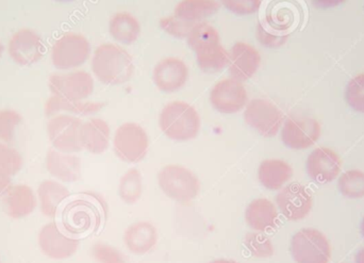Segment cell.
Here are the masks:
<instances>
[{"mask_svg":"<svg viewBox=\"0 0 364 263\" xmlns=\"http://www.w3.org/2000/svg\"><path fill=\"white\" fill-rule=\"evenodd\" d=\"M220 41L218 31L205 23H197L188 34V46L196 53L198 68L207 74H215L228 65L229 53Z\"/></svg>","mask_w":364,"mask_h":263,"instance_id":"cell-1","label":"cell"},{"mask_svg":"<svg viewBox=\"0 0 364 263\" xmlns=\"http://www.w3.org/2000/svg\"><path fill=\"white\" fill-rule=\"evenodd\" d=\"M134 68L132 55L117 45H100L92 60L94 74L106 85L127 82L134 75Z\"/></svg>","mask_w":364,"mask_h":263,"instance_id":"cell-2","label":"cell"},{"mask_svg":"<svg viewBox=\"0 0 364 263\" xmlns=\"http://www.w3.org/2000/svg\"><path fill=\"white\" fill-rule=\"evenodd\" d=\"M160 127L172 140H192L200 129V119L191 104L183 102H170L160 115Z\"/></svg>","mask_w":364,"mask_h":263,"instance_id":"cell-3","label":"cell"},{"mask_svg":"<svg viewBox=\"0 0 364 263\" xmlns=\"http://www.w3.org/2000/svg\"><path fill=\"white\" fill-rule=\"evenodd\" d=\"M104 215L98 203L87 198H78L65 205L61 213V223L66 232L82 236L96 232Z\"/></svg>","mask_w":364,"mask_h":263,"instance_id":"cell-4","label":"cell"},{"mask_svg":"<svg viewBox=\"0 0 364 263\" xmlns=\"http://www.w3.org/2000/svg\"><path fill=\"white\" fill-rule=\"evenodd\" d=\"M291 254L296 263H328L331 245L323 232L314 228H304L293 236Z\"/></svg>","mask_w":364,"mask_h":263,"instance_id":"cell-5","label":"cell"},{"mask_svg":"<svg viewBox=\"0 0 364 263\" xmlns=\"http://www.w3.org/2000/svg\"><path fill=\"white\" fill-rule=\"evenodd\" d=\"M162 191L179 203H190L198 195L200 183L188 168L181 166H168L158 175Z\"/></svg>","mask_w":364,"mask_h":263,"instance_id":"cell-6","label":"cell"},{"mask_svg":"<svg viewBox=\"0 0 364 263\" xmlns=\"http://www.w3.org/2000/svg\"><path fill=\"white\" fill-rule=\"evenodd\" d=\"M91 46L89 41L80 34L68 33L53 44L51 61L58 70L79 68L89 59Z\"/></svg>","mask_w":364,"mask_h":263,"instance_id":"cell-7","label":"cell"},{"mask_svg":"<svg viewBox=\"0 0 364 263\" xmlns=\"http://www.w3.org/2000/svg\"><path fill=\"white\" fill-rule=\"evenodd\" d=\"M149 145V136L138 124L126 123L117 130L114 151L123 161L129 163L141 161L146 156Z\"/></svg>","mask_w":364,"mask_h":263,"instance_id":"cell-8","label":"cell"},{"mask_svg":"<svg viewBox=\"0 0 364 263\" xmlns=\"http://www.w3.org/2000/svg\"><path fill=\"white\" fill-rule=\"evenodd\" d=\"M81 119L61 114L49 119L47 134L51 144L61 153H78L82 151L80 143Z\"/></svg>","mask_w":364,"mask_h":263,"instance_id":"cell-9","label":"cell"},{"mask_svg":"<svg viewBox=\"0 0 364 263\" xmlns=\"http://www.w3.org/2000/svg\"><path fill=\"white\" fill-rule=\"evenodd\" d=\"M322 134L320 123L314 117H290L284 122L282 140L289 149L303 151L314 146Z\"/></svg>","mask_w":364,"mask_h":263,"instance_id":"cell-10","label":"cell"},{"mask_svg":"<svg viewBox=\"0 0 364 263\" xmlns=\"http://www.w3.org/2000/svg\"><path fill=\"white\" fill-rule=\"evenodd\" d=\"M246 123L265 138H273L284 123L282 111L269 100H252L246 107Z\"/></svg>","mask_w":364,"mask_h":263,"instance_id":"cell-11","label":"cell"},{"mask_svg":"<svg viewBox=\"0 0 364 263\" xmlns=\"http://www.w3.org/2000/svg\"><path fill=\"white\" fill-rule=\"evenodd\" d=\"M49 89L53 95L81 102L93 93L94 80L91 75L85 70L53 74L49 78Z\"/></svg>","mask_w":364,"mask_h":263,"instance_id":"cell-12","label":"cell"},{"mask_svg":"<svg viewBox=\"0 0 364 263\" xmlns=\"http://www.w3.org/2000/svg\"><path fill=\"white\" fill-rule=\"evenodd\" d=\"M8 49L13 61L21 66L33 65L46 51L42 38L31 29H21L13 34Z\"/></svg>","mask_w":364,"mask_h":263,"instance_id":"cell-13","label":"cell"},{"mask_svg":"<svg viewBox=\"0 0 364 263\" xmlns=\"http://www.w3.org/2000/svg\"><path fill=\"white\" fill-rule=\"evenodd\" d=\"M276 203L289 221L305 219L312 209L314 198L309 190L301 183L286 186L276 196Z\"/></svg>","mask_w":364,"mask_h":263,"instance_id":"cell-14","label":"cell"},{"mask_svg":"<svg viewBox=\"0 0 364 263\" xmlns=\"http://www.w3.org/2000/svg\"><path fill=\"white\" fill-rule=\"evenodd\" d=\"M210 100L218 112L232 114L244 108L247 102V93L240 81L225 79L214 85L210 94Z\"/></svg>","mask_w":364,"mask_h":263,"instance_id":"cell-15","label":"cell"},{"mask_svg":"<svg viewBox=\"0 0 364 263\" xmlns=\"http://www.w3.org/2000/svg\"><path fill=\"white\" fill-rule=\"evenodd\" d=\"M306 168L312 181L318 183H328L339 176L342 160L333 149L318 147L308 156Z\"/></svg>","mask_w":364,"mask_h":263,"instance_id":"cell-16","label":"cell"},{"mask_svg":"<svg viewBox=\"0 0 364 263\" xmlns=\"http://www.w3.org/2000/svg\"><path fill=\"white\" fill-rule=\"evenodd\" d=\"M38 245L43 253L49 258L66 259L76 253L79 240L62 234L57 224L49 223L40 230Z\"/></svg>","mask_w":364,"mask_h":263,"instance_id":"cell-17","label":"cell"},{"mask_svg":"<svg viewBox=\"0 0 364 263\" xmlns=\"http://www.w3.org/2000/svg\"><path fill=\"white\" fill-rule=\"evenodd\" d=\"M261 64V55L252 45L237 43L229 53V73L235 80L243 82L252 78Z\"/></svg>","mask_w":364,"mask_h":263,"instance_id":"cell-18","label":"cell"},{"mask_svg":"<svg viewBox=\"0 0 364 263\" xmlns=\"http://www.w3.org/2000/svg\"><path fill=\"white\" fill-rule=\"evenodd\" d=\"M188 68L177 58H166L156 65L154 81L158 89L166 93H174L186 85Z\"/></svg>","mask_w":364,"mask_h":263,"instance_id":"cell-19","label":"cell"},{"mask_svg":"<svg viewBox=\"0 0 364 263\" xmlns=\"http://www.w3.org/2000/svg\"><path fill=\"white\" fill-rule=\"evenodd\" d=\"M2 205L11 218L23 219L33 213L36 207V198L29 186H13L4 192Z\"/></svg>","mask_w":364,"mask_h":263,"instance_id":"cell-20","label":"cell"},{"mask_svg":"<svg viewBox=\"0 0 364 263\" xmlns=\"http://www.w3.org/2000/svg\"><path fill=\"white\" fill-rule=\"evenodd\" d=\"M48 172L64 183H74L80 178L81 161L78 157L49 149L46 157Z\"/></svg>","mask_w":364,"mask_h":263,"instance_id":"cell-21","label":"cell"},{"mask_svg":"<svg viewBox=\"0 0 364 263\" xmlns=\"http://www.w3.org/2000/svg\"><path fill=\"white\" fill-rule=\"evenodd\" d=\"M110 140V128L100 119H92L82 124L80 129V143L82 149L92 154L106 151Z\"/></svg>","mask_w":364,"mask_h":263,"instance_id":"cell-22","label":"cell"},{"mask_svg":"<svg viewBox=\"0 0 364 263\" xmlns=\"http://www.w3.org/2000/svg\"><path fill=\"white\" fill-rule=\"evenodd\" d=\"M245 219L252 230L267 232L273 230L277 224V209L271 200L259 198L248 205Z\"/></svg>","mask_w":364,"mask_h":263,"instance_id":"cell-23","label":"cell"},{"mask_svg":"<svg viewBox=\"0 0 364 263\" xmlns=\"http://www.w3.org/2000/svg\"><path fill=\"white\" fill-rule=\"evenodd\" d=\"M124 240L132 253L144 255L157 243V230L149 222H138L127 228Z\"/></svg>","mask_w":364,"mask_h":263,"instance_id":"cell-24","label":"cell"},{"mask_svg":"<svg viewBox=\"0 0 364 263\" xmlns=\"http://www.w3.org/2000/svg\"><path fill=\"white\" fill-rule=\"evenodd\" d=\"M292 176L293 168L284 160H264L259 166L258 178L261 185L272 191L282 189Z\"/></svg>","mask_w":364,"mask_h":263,"instance_id":"cell-25","label":"cell"},{"mask_svg":"<svg viewBox=\"0 0 364 263\" xmlns=\"http://www.w3.org/2000/svg\"><path fill=\"white\" fill-rule=\"evenodd\" d=\"M38 193L41 210L48 218H55L60 205L70 196V192L64 186L53 181H43L38 187Z\"/></svg>","mask_w":364,"mask_h":263,"instance_id":"cell-26","label":"cell"},{"mask_svg":"<svg viewBox=\"0 0 364 263\" xmlns=\"http://www.w3.org/2000/svg\"><path fill=\"white\" fill-rule=\"evenodd\" d=\"M220 10L216 0H182L175 9V16L182 21L197 23Z\"/></svg>","mask_w":364,"mask_h":263,"instance_id":"cell-27","label":"cell"},{"mask_svg":"<svg viewBox=\"0 0 364 263\" xmlns=\"http://www.w3.org/2000/svg\"><path fill=\"white\" fill-rule=\"evenodd\" d=\"M109 31L117 42L129 45L138 40L141 26L129 13H117L111 18Z\"/></svg>","mask_w":364,"mask_h":263,"instance_id":"cell-28","label":"cell"},{"mask_svg":"<svg viewBox=\"0 0 364 263\" xmlns=\"http://www.w3.org/2000/svg\"><path fill=\"white\" fill-rule=\"evenodd\" d=\"M105 104L104 102H74L53 95L45 104V114L47 117H53L61 111H66L75 114L89 115L98 112Z\"/></svg>","mask_w":364,"mask_h":263,"instance_id":"cell-29","label":"cell"},{"mask_svg":"<svg viewBox=\"0 0 364 263\" xmlns=\"http://www.w3.org/2000/svg\"><path fill=\"white\" fill-rule=\"evenodd\" d=\"M338 189L344 198L350 200L364 198V172L360 170L344 172L338 181Z\"/></svg>","mask_w":364,"mask_h":263,"instance_id":"cell-30","label":"cell"},{"mask_svg":"<svg viewBox=\"0 0 364 263\" xmlns=\"http://www.w3.org/2000/svg\"><path fill=\"white\" fill-rule=\"evenodd\" d=\"M142 195V176L136 168L128 171L119 183V196L127 204H134Z\"/></svg>","mask_w":364,"mask_h":263,"instance_id":"cell-31","label":"cell"},{"mask_svg":"<svg viewBox=\"0 0 364 263\" xmlns=\"http://www.w3.org/2000/svg\"><path fill=\"white\" fill-rule=\"evenodd\" d=\"M344 100L350 108L364 114V73L348 81L344 90Z\"/></svg>","mask_w":364,"mask_h":263,"instance_id":"cell-32","label":"cell"},{"mask_svg":"<svg viewBox=\"0 0 364 263\" xmlns=\"http://www.w3.org/2000/svg\"><path fill=\"white\" fill-rule=\"evenodd\" d=\"M23 158L21 154L12 147L0 143V173L13 176L21 171Z\"/></svg>","mask_w":364,"mask_h":263,"instance_id":"cell-33","label":"cell"},{"mask_svg":"<svg viewBox=\"0 0 364 263\" xmlns=\"http://www.w3.org/2000/svg\"><path fill=\"white\" fill-rule=\"evenodd\" d=\"M245 247L254 257L269 258L274 255L273 245L264 235L256 232L246 235Z\"/></svg>","mask_w":364,"mask_h":263,"instance_id":"cell-34","label":"cell"},{"mask_svg":"<svg viewBox=\"0 0 364 263\" xmlns=\"http://www.w3.org/2000/svg\"><path fill=\"white\" fill-rule=\"evenodd\" d=\"M23 117L14 110H0V140L6 143L14 141L15 129Z\"/></svg>","mask_w":364,"mask_h":263,"instance_id":"cell-35","label":"cell"},{"mask_svg":"<svg viewBox=\"0 0 364 263\" xmlns=\"http://www.w3.org/2000/svg\"><path fill=\"white\" fill-rule=\"evenodd\" d=\"M197 23H198L182 21V19L177 18L176 16L168 17V18H164L160 21V25L164 31L178 38H188V34Z\"/></svg>","mask_w":364,"mask_h":263,"instance_id":"cell-36","label":"cell"},{"mask_svg":"<svg viewBox=\"0 0 364 263\" xmlns=\"http://www.w3.org/2000/svg\"><path fill=\"white\" fill-rule=\"evenodd\" d=\"M92 255L100 263H127L125 256L121 252L105 243L94 245Z\"/></svg>","mask_w":364,"mask_h":263,"instance_id":"cell-37","label":"cell"},{"mask_svg":"<svg viewBox=\"0 0 364 263\" xmlns=\"http://www.w3.org/2000/svg\"><path fill=\"white\" fill-rule=\"evenodd\" d=\"M222 4L233 14L245 16L258 12L261 0H222Z\"/></svg>","mask_w":364,"mask_h":263,"instance_id":"cell-38","label":"cell"},{"mask_svg":"<svg viewBox=\"0 0 364 263\" xmlns=\"http://www.w3.org/2000/svg\"><path fill=\"white\" fill-rule=\"evenodd\" d=\"M257 36H258L260 42L267 47L282 46L288 38V36H274V34L269 33V32L265 31L264 28L261 25H258Z\"/></svg>","mask_w":364,"mask_h":263,"instance_id":"cell-39","label":"cell"},{"mask_svg":"<svg viewBox=\"0 0 364 263\" xmlns=\"http://www.w3.org/2000/svg\"><path fill=\"white\" fill-rule=\"evenodd\" d=\"M346 0H311V4L318 10H328L346 4Z\"/></svg>","mask_w":364,"mask_h":263,"instance_id":"cell-40","label":"cell"},{"mask_svg":"<svg viewBox=\"0 0 364 263\" xmlns=\"http://www.w3.org/2000/svg\"><path fill=\"white\" fill-rule=\"evenodd\" d=\"M11 185V176L9 175L0 173V195L6 192V190L10 187Z\"/></svg>","mask_w":364,"mask_h":263,"instance_id":"cell-41","label":"cell"},{"mask_svg":"<svg viewBox=\"0 0 364 263\" xmlns=\"http://www.w3.org/2000/svg\"><path fill=\"white\" fill-rule=\"evenodd\" d=\"M355 262L364 263V249H361L355 256Z\"/></svg>","mask_w":364,"mask_h":263,"instance_id":"cell-42","label":"cell"},{"mask_svg":"<svg viewBox=\"0 0 364 263\" xmlns=\"http://www.w3.org/2000/svg\"><path fill=\"white\" fill-rule=\"evenodd\" d=\"M210 263H239V262H235V260L218 259V260H214V262H212Z\"/></svg>","mask_w":364,"mask_h":263,"instance_id":"cell-43","label":"cell"},{"mask_svg":"<svg viewBox=\"0 0 364 263\" xmlns=\"http://www.w3.org/2000/svg\"><path fill=\"white\" fill-rule=\"evenodd\" d=\"M361 232H363V236L364 238V218L363 219V222H361Z\"/></svg>","mask_w":364,"mask_h":263,"instance_id":"cell-44","label":"cell"},{"mask_svg":"<svg viewBox=\"0 0 364 263\" xmlns=\"http://www.w3.org/2000/svg\"><path fill=\"white\" fill-rule=\"evenodd\" d=\"M55 1H59V2H70V1H75V0H55Z\"/></svg>","mask_w":364,"mask_h":263,"instance_id":"cell-45","label":"cell"},{"mask_svg":"<svg viewBox=\"0 0 364 263\" xmlns=\"http://www.w3.org/2000/svg\"><path fill=\"white\" fill-rule=\"evenodd\" d=\"M2 51H4V47H2L1 43H0V58H1Z\"/></svg>","mask_w":364,"mask_h":263,"instance_id":"cell-46","label":"cell"}]
</instances>
